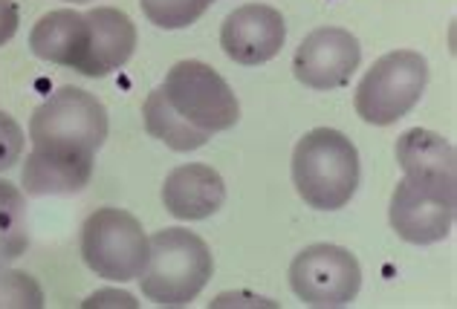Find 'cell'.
<instances>
[{
  "label": "cell",
  "mask_w": 457,
  "mask_h": 309,
  "mask_svg": "<svg viewBox=\"0 0 457 309\" xmlns=\"http://www.w3.org/2000/svg\"><path fill=\"white\" fill-rule=\"evenodd\" d=\"M162 99L177 118L203 136L220 134L237 125L240 104L220 73L203 61H179L162 81Z\"/></svg>",
  "instance_id": "obj_3"
},
{
  "label": "cell",
  "mask_w": 457,
  "mask_h": 309,
  "mask_svg": "<svg viewBox=\"0 0 457 309\" xmlns=\"http://www.w3.org/2000/svg\"><path fill=\"white\" fill-rule=\"evenodd\" d=\"M454 208L457 176L405 174L391 197V225L405 243H440L454 225Z\"/></svg>",
  "instance_id": "obj_5"
},
{
  "label": "cell",
  "mask_w": 457,
  "mask_h": 309,
  "mask_svg": "<svg viewBox=\"0 0 457 309\" xmlns=\"http://www.w3.org/2000/svg\"><path fill=\"white\" fill-rule=\"evenodd\" d=\"M362 61V46L347 29L321 27L310 32L295 50L293 73L310 90L345 87Z\"/></svg>",
  "instance_id": "obj_9"
},
{
  "label": "cell",
  "mask_w": 457,
  "mask_h": 309,
  "mask_svg": "<svg viewBox=\"0 0 457 309\" xmlns=\"http://www.w3.org/2000/svg\"><path fill=\"white\" fill-rule=\"evenodd\" d=\"M212 269V252L203 237L186 229H165L148 240V264L137 281L148 301L186 306L206 289Z\"/></svg>",
  "instance_id": "obj_2"
},
{
  "label": "cell",
  "mask_w": 457,
  "mask_h": 309,
  "mask_svg": "<svg viewBox=\"0 0 457 309\" xmlns=\"http://www.w3.org/2000/svg\"><path fill=\"white\" fill-rule=\"evenodd\" d=\"M81 257L104 281L128 283L148 264V237L122 208H96L81 225Z\"/></svg>",
  "instance_id": "obj_7"
},
{
  "label": "cell",
  "mask_w": 457,
  "mask_h": 309,
  "mask_svg": "<svg viewBox=\"0 0 457 309\" xmlns=\"http://www.w3.org/2000/svg\"><path fill=\"white\" fill-rule=\"evenodd\" d=\"M21 23V12L15 6V0H0V46L15 38Z\"/></svg>",
  "instance_id": "obj_21"
},
{
  "label": "cell",
  "mask_w": 457,
  "mask_h": 309,
  "mask_svg": "<svg viewBox=\"0 0 457 309\" xmlns=\"http://www.w3.org/2000/svg\"><path fill=\"white\" fill-rule=\"evenodd\" d=\"M102 304H111V306H137V301L130 298L128 292H96L84 306H102Z\"/></svg>",
  "instance_id": "obj_22"
},
{
  "label": "cell",
  "mask_w": 457,
  "mask_h": 309,
  "mask_svg": "<svg viewBox=\"0 0 457 309\" xmlns=\"http://www.w3.org/2000/svg\"><path fill=\"white\" fill-rule=\"evenodd\" d=\"M67 4H93V0H67Z\"/></svg>",
  "instance_id": "obj_23"
},
{
  "label": "cell",
  "mask_w": 457,
  "mask_h": 309,
  "mask_svg": "<svg viewBox=\"0 0 457 309\" xmlns=\"http://www.w3.org/2000/svg\"><path fill=\"white\" fill-rule=\"evenodd\" d=\"M29 139L32 148L96 153L107 139V110L93 93L62 87L32 113Z\"/></svg>",
  "instance_id": "obj_4"
},
{
  "label": "cell",
  "mask_w": 457,
  "mask_h": 309,
  "mask_svg": "<svg viewBox=\"0 0 457 309\" xmlns=\"http://www.w3.org/2000/svg\"><path fill=\"white\" fill-rule=\"evenodd\" d=\"M287 41V23L278 9L263 4H246L223 20L220 46L232 61L258 67L272 61Z\"/></svg>",
  "instance_id": "obj_10"
},
{
  "label": "cell",
  "mask_w": 457,
  "mask_h": 309,
  "mask_svg": "<svg viewBox=\"0 0 457 309\" xmlns=\"http://www.w3.org/2000/svg\"><path fill=\"white\" fill-rule=\"evenodd\" d=\"M29 246L27 197L18 185L0 180V264L18 260Z\"/></svg>",
  "instance_id": "obj_17"
},
{
  "label": "cell",
  "mask_w": 457,
  "mask_h": 309,
  "mask_svg": "<svg viewBox=\"0 0 457 309\" xmlns=\"http://www.w3.org/2000/svg\"><path fill=\"white\" fill-rule=\"evenodd\" d=\"M44 289L27 272L6 269L0 264V309H41Z\"/></svg>",
  "instance_id": "obj_19"
},
{
  "label": "cell",
  "mask_w": 457,
  "mask_h": 309,
  "mask_svg": "<svg viewBox=\"0 0 457 309\" xmlns=\"http://www.w3.org/2000/svg\"><path fill=\"white\" fill-rule=\"evenodd\" d=\"M23 145H27V136H23L21 125L9 113L0 110V174L21 162Z\"/></svg>",
  "instance_id": "obj_20"
},
{
  "label": "cell",
  "mask_w": 457,
  "mask_h": 309,
  "mask_svg": "<svg viewBox=\"0 0 457 309\" xmlns=\"http://www.w3.org/2000/svg\"><path fill=\"white\" fill-rule=\"evenodd\" d=\"M93 176V153H73L55 148H32L23 162L21 183L29 197L79 194Z\"/></svg>",
  "instance_id": "obj_13"
},
{
  "label": "cell",
  "mask_w": 457,
  "mask_h": 309,
  "mask_svg": "<svg viewBox=\"0 0 457 309\" xmlns=\"http://www.w3.org/2000/svg\"><path fill=\"white\" fill-rule=\"evenodd\" d=\"M162 203L177 220H206L223 208L226 183L209 165H179L165 176Z\"/></svg>",
  "instance_id": "obj_12"
},
{
  "label": "cell",
  "mask_w": 457,
  "mask_h": 309,
  "mask_svg": "<svg viewBox=\"0 0 457 309\" xmlns=\"http://www.w3.org/2000/svg\"><path fill=\"white\" fill-rule=\"evenodd\" d=\"M87 15V50L79 67L81 76L102 78L111 76L113 69L125 67L137 50V27L122 9L113 6H96Z\"/></svg>",
  "instance_id": "obj_11"
},
{
  "label": "cell",
  "mask_w": 457,
  "mask_h": 309,
  "mask_svg": "<svg viewBox=\"0 0 457 309\" xmlns=\"http://www.w3.org/2000/svg\"><path fill=\"white\" fill-rule=\"evenodd\" d=\"M290 287L307 306H347L362 287V269L347 248L316 243L295 255Z\"/></svg>",
  "instance_id": "obj_8"
},
{
  "label": "cell",
  "mask_w": 457,
  "mask_h": 309,
  "mask_svg": "<svg viewBox=\"0 0 457 309\" xmlns=\"http://www.w3.org/2000/svg\"><path fill=\"white\" fill-rule=\"evenodd\" d=\"M293 183L310 208L336 211L351 203L359 185V153L342 130L316 127L293 150Z\"/></svg>",
  "instance_id": "obj_1"
},
{
  "label": "cell",
  "mask_w": 457,
  "mask_h": 309,
  "mask_svg": "<svg viewBox=\"0 0 457 309\" xmlns=\"http://www.w3.org/2000/svg\"><path fill=\"white\" fill-rule=\"evenodd\" d=\"M87 15L76 9H55L32 27L29 50L58 67H70L79 73L84 61V50H87Z\"/></svg>",
  "instance_id": "obj_14"
},
{
  "label": "cell",
  "mask_w": 457,
  "mask_h": 309,
  "mask_svg": "<svg viewBox=\"0 0 457 309\" xmlns=\"http://www.w3.org/2000/svg\"><path fill=\"white\" fill-rule=\"evenodd\" d=\"M428 81V64L420 53L396 50L382 55L356 87V113L368 125H394L414 110Z\"/></svg>",
  "instance_id": "obj_6"
},
{
  "label": "cell",
  "mask_w": 457,
  "mask_h": 309,
  "mask_svg": "<svg viewBox=\"0 0 457 309\" xmlns=\"http://www.w3.org/2000/svg\"><path fill=\"white\" fill-rule=\"evenodd\" d=\"M142 116H145L148 134H151L154 139L165 142V145L171 148V150H179V153L197 150V148H203V145L209 142V136L197 134V130H191V127L183 122V118H177V113L165 104L160 87L148 93L145 107H142Z\"/></svg>",
  "instance_id": "obj_16"
},
{
  "label": "cell",
  "mask_w": 457,
  "mask_h": 309,
  "mask_svg": "<svg viewBox=\"0 0 457 309\" xmlns=\"http://www.w3.org/2000/svg\"><path fill=\"white\" fill-rule=\"evenodd\" d=\"M396 162L405 174H437L457 176L454 145L426 127H411L396 139Z\"/></svg>",
  "instance_id": "obj_15"
},
{
  "label": "cell",
  "mask_w": 457,
  "mask_h": 309,
  "mask_svg": "<svg viewBox=\"0 0 457 309\" xmlns=\"http://www.w3.org/2000/svg\"><path fill=\"white\" fill-rule=\"evenodd\" d=\"M145 18L160 29H186L197 23L212 0H139Z\"/></svg>",
  "instance_id": "obj_18"
}]
</instances>
